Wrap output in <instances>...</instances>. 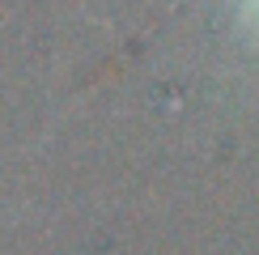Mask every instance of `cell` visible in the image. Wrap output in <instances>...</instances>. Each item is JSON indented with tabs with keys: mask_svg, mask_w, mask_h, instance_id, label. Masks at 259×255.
Wrapping results in <instances>:
<instances>
[{
	"mask_svg": "<svg viewBox=\"0 0 259 255\" xmlns=\"http://www.w3.org/2000/svg\"><path fill=\"white\" fill-rule=\"evenodd\" d=\"M238 26H242L246 42L259 51V0H242V9H238Z\"/></svg>",
	"mask_w": 259,
	"mask_h": 255,
	"instance_id": "6da1fadb",
	"label": "cell"
}]
</instances>
